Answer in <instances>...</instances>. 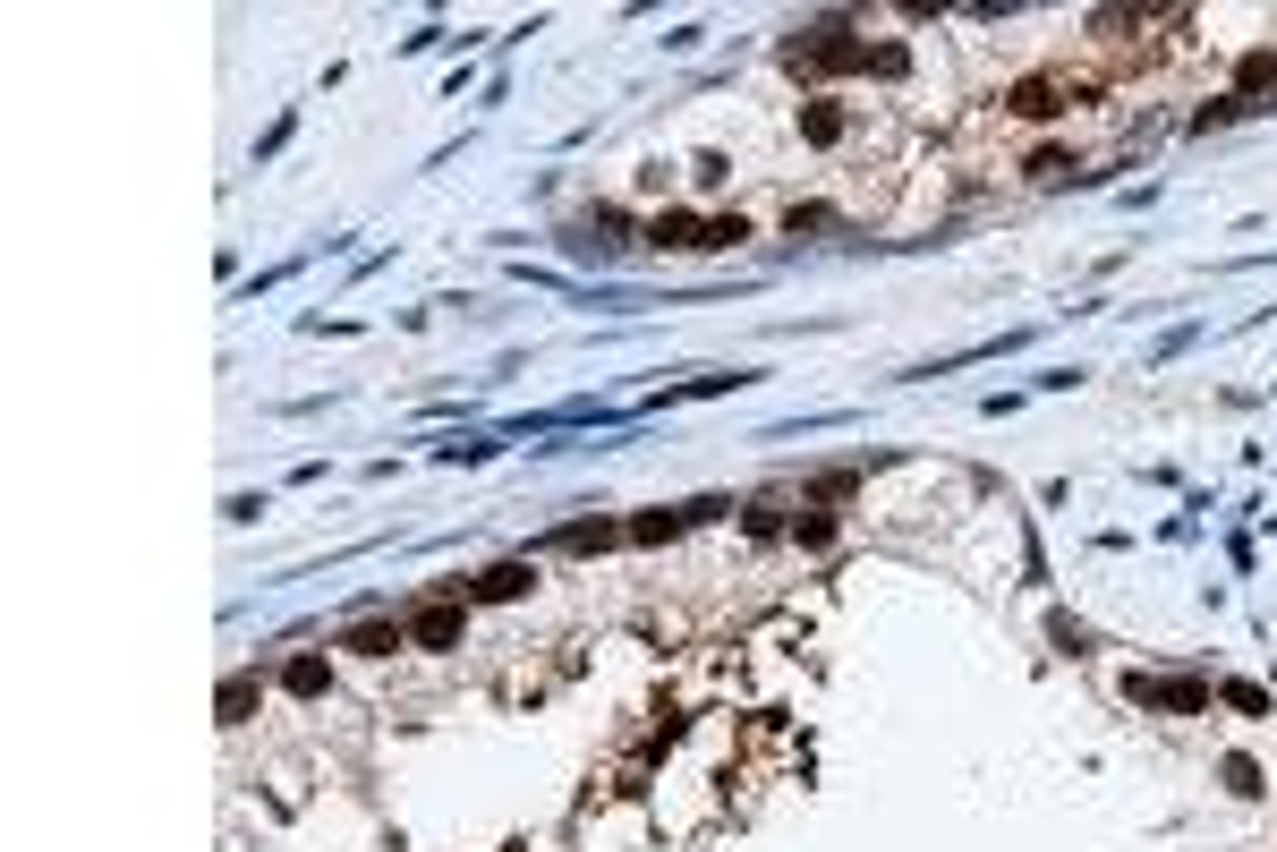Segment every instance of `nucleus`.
I'll use <instances>...</instances> for the list:
<instances>
[{"instance_id": "obj_1", "label": "nucleus", "mask_w": 1277, "mask_h": 852, "mask_svg": "<svg viewBox=\"0 0 1277 852\" xmlns=\"http://www.w3.org/2000/svg\"><path fill=\"white\" fill-rule=\"evenodd\" d=\"M418 640H426V649H451V640H460V614H426Z\"/></svg>"}]
</instances>
